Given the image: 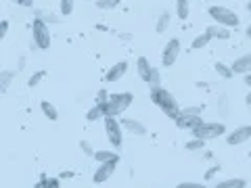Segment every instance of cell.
Returning a JSON list of instances; mask_svg holds the SVG:
<instances>
[{
  "instance_id": "cell-1",
  "label": "cell",
  "mask_w": 251,
  "mask_h": 188,
  "mask_svg": "<svg viewBox=\"0 0 251 188\" xmlns=\"http://www.w3.org/2000/svg\"><path fill=\"white\" fill-rule=\"evenodd\" d=\"M149 96H151V100L161 109L163 113H166L168 117H172V119H176V117L180 115V111L182 109L178 107L176 98L172 96V92L166 90L163 86H155V88H151V92H149Z\"/></svg>"
},
{
  "instance_id": "cell-2",
  "label": "cell",
  "mask_w": 251,
  "mask_h": 188,
  "mask_svg": "<svg viewBox=\"0 0 251 188\" xmlns=\"http://www.w3.org/2000/svg\"><path fill=\"white\" fill-rule=\"evenodd\" d=\"M134 103V94L132 92H117V94H109V100L103 105L105 117H120L126 109Z\"/></svg>"
},
{
  "instance_id": "cell-3",
  "label": "cell",
  "mask_w": 251,
  "mask_h": 188,
  "mask_svg": "<svg viewBox=\"0 0 251 188\" xmlns=\"http://www.w3.org/2000/svg\"><path fill=\"white\" fill-rule=\"evenodd\" d=\"M209 17L214 19V23H218V25H224V27H239V15L234 13L232 9H228V6H220V4H211L209 9Z\"/></svg>"
},
{
  "instance_id": "cell-4",
  "label": "cell",
  "mask_w": 251,
  "mask_h": 188,
  "mask_svg": "<svg viewBox=\"0 0 251 188\" xmlns=\"http://www.w3.org/2000/svg\"><path fill=\"white\" fill-rule=\"evenodd\" d=\"M31 40H34L36 48H40V50L50 48V27L40 17H36L34 23H31Z\"/></svg>"
},
{
  "instance_id": "cell-5",
  "label": "cell",
  "mask_w": 251,
  "mask_h": 188,
  "mask_svg": "<svg viewBox=\"0 0 251 188\" xmlns=\"http://www.w3.org/2000/svg\"><path fill=\"white\" fill-rule=\"evenodd\" d=\"M193 132V138H201V140H214L226 134V125L222 121H201L197 128L191 130Z\"/></svg>"
},
{
  "instance_id": "cell-6",
  "label": "cell",
  "mask_w": 251,
  "mask_h": 188,
  "mask_svg": "<svg viewBox=\"0 0 251 188\" xmlns=\"http://www.w3.org/2000/svg\"><path fill=\"white\" fill-rule=\"evenodd\" d=\"M105 134L111 146L120 148L124 144V125L122 121H117V117H105Z\"/></svg>"
},
{
  "instance_id": "cell-7",
  "label": "cell",
  "mask_w": 251,
  "mask_h": 188,
  "mask_svg": "<svg viewBox=\"0 0 251 188\" xmlns=\"http://www.w3.org/2000/svg\"><path fill=\"white\" fill-rule=\"evenodd\" d=\"M180 50H182V44H180L178 38H172V40H168V44L163 46V50H161V65L163 67H172L178 61Z\"/></svg>"
},
{
  "instance_id": "cell-8",
  "label": "cell",
  "mask_w": 251,
  "mask_h": 188,
  "mask_svg": "<svg viewBox=\"0 0 251 188\" xmlns=\"http://www.w3.org/2000/svg\"><path fill=\"white\" fill-rule=\"evenodd\" d=\"M247 140H251V125L245 123V125H239L234 128L228 136H226V144L230 146H239V144H245Z\"/></svg>"
},
{
  "instance_id": "cell-9",
  "label": "cell",
  "mask_w": 251,
  "mask_h": 188,
  "mask_svg": "<svg viewBox=\"0 0 251 188\" xmlns=\"http://www.w3.org/2000/svg\"><path fill=\"white\" fill-rule=\"evenodd\" d=\"M115 169H117L115 163H99V167H97V171H94V176H92V182L94 184L107 182V180L115 174Z\"/></svg>"
},
{
  "instance_id": "cell-10",
  "label": "cell",
  "mask_w": 251,
  "mask_h": 188,
  "mask_svg": "<svg viewBox=\"0 0 251 188\" xmlns=\"http://www.w3.org/2000/svg\"><path fill=\"white\" fill-rule=\"evenodd\" d=\"M126 71H128V63L126 61H117L115 65H111L107 69V73H105V82H117V80H122V77L126 75Z\"/></svg>"
},
{
  "instance_id": "cell-11",
  "label": "cell",
  "mask_w": 251,
  "mask_h": 188,
  "mask_svg": "<svg viewBox=\"0 0 251 188\" xmlns=\"http://www.w3.org/2000/svg\"><path fill=\"white\" fill-rule=\"evenodd\" d=\"M122 125L126 132H130L132 136H147V125L138 119H132V117H124Z\"/></svg>"
},
{
  "instance_id": "cell-12",
  "label": "cell",
  "mask_w": 251,
  "mask_h": 188,
  "mask_svg": "<svg viewBox=\"0 0 251 188\" xmlns=\"http://www.w3.org/2000/svg\"><path fill=\"white\" fill-rule=\"evenodd\" d=\"M230 67H232V71L237 73V75H247V73H251V52L241 54L239 59H234Z\"/></svg>"
},
{
  "instance_id": "cell-13",
  "label": "cell",
  "mask_w": 251,
  "mask_h": 188,
  "mask_svg": "<svg viewBox=\"0 0 251 188\" xmlns=\"http://www.w3.org/2000/svg\"><path fill=\"white\" fill-rule=\"evenodd\" d=\"M176 125L180 130H195L197 128V125L203 121L201 117H197V115H186V113H180L178 117H176Z\"/></svg>"
},
{
  "instance_id": "cell-14",
  "label": "cell",
  "mask_w": 251,
  "mask_h": 188,
  "mask_svg": "<svg viewBox=\"0 0 251 188\" xmlns=\"http://www.w3.org/2000/svg\"><path fill=\"white\" fill-rule=\"evenodd\" d=\"M205 31L209 34L211 40H228V38H230V29L224 27V25H218V23H211V25H207Z\"/></svg>"
},
{
  "instance_id": "cell-15",
  "label": "cell",
  "mask_w": 251,
  "mask_h": 188,
  "mask_svg": "<svg viewBox=\"0 0 251 188\" xmlns=\"http://www.w3.org/2000/svg\"><path fill=\"white\" fill-rule=\"evenodd\" d=\"M136 71H138V77H140V80L147 82V80H149V75H151V71H153L151 61H149L147 57H138V61H136Z\"/></svg>"
},
{
  "instance_id": "cell-16",
  "label": "cell",
  "mask_w": 251,
  "mask_h": 188,
  "mask_svg": "<svg viewBox=\"0 0 251 188\" xmlns=\"http://www.w3.org/2000/svg\"><path fill=\"white\" fill-rule=\"evenodd\" d=\"M94 159H97L99 163H115L117 165V163H120V155H117L115 151H105L103 148V151L94 153Z\"/></svg>"
},
{
  "instance_id": "cell-17",
  "label": "cell",
  "mask_w": 251,
  "mask_h": 188,
  "mask_svg": "<svg viewBox=\"0 0 251 188\" xmlns=\"http://www.w3.org/2000/svg\"><path fill=\"white\" fill-rule=\"evenodd\" d=\"M40 109H42V113H44L46 119H50V121H57V119H59L57 107H54L52 103H49V100H42V103H40Z\"/></svg>"
},
{
  "instance_id": "cell-18",
  "label": "cell",
  "mask_w": 251,
  "mask_h": 188,
  "mask_svg": "<svg viewBox=\"0 0 251 188\" xmlns=\"http://www.w3.org/2000/svg\"><path fill=\"white\" fill-rule=\"evenodd\" d=\"M216 188H247V182L243 178H226L222 182H218Z\"/></svg>"
},
{
  "instance_id": "cell-19",
  "label": "cell",
  "mask_w": 251,
  "mask_h": 188,
  "mask_svg": "<svg viewBox=\"0 0 251 188\" xmlns=\"http://www.w3.org/2000/svg\"><path fill=\"white\" fill-rule=\"evenodd\" d=\"M170 21H172V17H170V13H168V11L159 13V17H157V21H155V31H157V34H166V29H168V25H170Z\"/></svg>"
},
{
  "instance_id": "cell-20",
  "label": "cell",
  "mask_w": 251,
  "mask_h": 188,
  "mask_svg": "<svg viewBox=\"0 0 251 188\" xmlns=\"http://www.w3.org/2000/svg\"><path fill=\"white\" fill-rule=\"evenodd\" d=\"M216 111L220 113L226 119V117L230 115V107H228V96L226 94H220L218 96V103H216Z\"/></svg>"
},
{
  "instance_id": "cell-21",
  "label": "cell",
  "mask_w": 251,
  "mask_h": 188,
  "mask_svg": "<svg viewBox=\"0 0 251 188\" xmlns=\"http://www.w3.org/2000/svg\"><path fill=\"white\" fill-rule=\"evenodd\" d=\"M13 75H15V71H11V69H2V71H0V92L9 90V86L13 82Z\"/></svg>"
},
{
  "instance_id": "cell-22",
  "label": "cell",
  "mask_w": 251,
  "mask_h": 188,
  "mask_svg": "<svg viewBox=\"0 0 251 188\" xmlns=\"http://www.w3.org/2000/svg\"><path fill=\"white\" fill-rule=\"evenodd\" d=\"M211 42V38H209V34L207 31H203V34H199L197 38L193 40V44H191V48L193 50H199V48H205V46Z\"/></svg>"
},
{
  "instance_id": "cell-23",
  "label": "cell",
  "mask_w": 251,
  "mask_h": 188,
  "mask_svg": "<svg viewBox=\"0 0 251 188\" xmlns=\"http://www.w3.org/2000/svg\"><path fill=\"white\" fill-rule=\"evenodd\" d=\"M214 69H216V73L220 75V77H224V80H230V77L234 75V71H232V67H228V65H224V63H216L214 65Z\"/></svg>"
},
{
  "instance_id": "cell-24",
  "label": "cell",
  "mask_w": 251,
  "mask_h": 188,
  "mask_svg": "<svg viewBox=\"0 0 251 188\" xmlns=\"http://www.w3.org/2000/svg\"><path fill=\"white\" fill-rule=\"evenodd\" d=\"M75 9V0H59V11L63 17H69Z\"/></svg>"
},
{
  "instance_id": "cell-25",
  "label": "cell",
  "mask_w": 251,
  "mask_h": 188,
  "mask_svg": "<svg viewBox=\"0 0 251 188\" xmlns=\"http://www.w3.org/2000/svg\"><path fill=\"white\" fill-rule=\"evenodd\" d=\"M100 117H105V111H103V105H94L88 113H86V119L88 121H99Z\"/></svg>"
},
{
  "instance_id": "cell-26",
  "label": "cell",
  "mask_w": 251,
  "mask_h": 188,
  "mask_svg": "<svg viewBox=\"0 0 251 188\" xmlns=\"http://www.w3.org/2000/svg\"><path fill=\"white\" fill-rule=\"evenodd\" d=\"M176 13L180 19H188V15H191V11H188V0H176Z\"/></svg>"
},
{
  "instance_id": "cell-27",
  "label": "cell",
  "mask_w": 251,
  "mask_h": 188,
  "mask_svg": "<svg viewBox=\"0 0 251 188\" xmlns=\"http://www.w3.org/2000/svg\"><path fill=\"white\" fill-rule=\"evenodd\" d=\"M186 151H203L205 148V140H201V138H193V140H188V142L184 144Z\"/></svg>"
},
{
  "instance_id": "cell-28",
  "label": "cell",
  "mask_w": 251,
  "mask_h": 188,
  "mask_svg": "<svg viewBox=\"0 0 251 188\" xmlns=\"http://www.w3.org/2000/svg\"><path fill=\"white\" fill-rule=\"evenodd\" d=\"M120 0H97V9L100 11H111V9H117Z\"/></svg>"
},
{
  "instance_id": "cell-29",
  "label": "cell",
  "mask_w": 251,
  "mask_h": 188,
  "mask_svg": "<svg viewBox=\"0 0 251 188\" xmlns=\"http://www.w3.org/2000/svg\"><path fill=\"white\" fill-rule=\"evenodd\" d=\"M147 84L151 86V88H155V86H161V75H159V69H157V67H153V71H151V75H149Z\"/></svg>"
},
{
  "instance_id": "cell-30",
  "label": "cell",
  "mask_w": 251,
  "mask_h": 188,
  "mask_svg": "<svg viewBox=\"0 0 251 188\" xmlns=\"http://www.w3.org/2000/svg\"><path fill=\"white\" fill-rule=\"evenodd\" d=\"M180 113H186V115H197L201 117L203 115V105H193V107H184Z\"/></svg>"
},
{
  "instance_id": "cell-31",
  "label": "cell",
  "mask_w": 251,
  "mask_h": 188,
  "mask_svg": "<svg viewBox=\"0 0 251 188\" xmlns=\"http://www.w3.org/2000/svg\"><path fill=\"white\" fill-rule=\"evenodd\" d=\"M44 75H46V71H36V73L27 80V86H29V88H34V86H38V84L42 82V77H44Z\"/></svg>"
},
{
  "instance_id": "cell-32",
  "label": "cell",
  "mask_w": 251,
  "mask_h": 188,
  "mask_svg": "<svg viewBox=\"0 0 251 188\" xmlns=\"http://www.w3.org/2000/svg\"><path fill=\"white\" fill-rule=\"evenodd\" d=\"M176 188H209V186L201 184V182H180Z\"/></svg>"
},
{
  "instance_id": "cell-33",
  "label": "cell",
  "mask_w": 251,
  "mask_h": 188,
  "mask_svg": "<svg viewBox=\"0 0 251 188\" xmlns=\"http://www.w3.org/2000/svg\"><path fill=\"white\" fill-rule=\"evenodd\" d=\"M80 148H82V153L90 155V157H94V153H97V151H92V148H90V142H88V140H82V142H80Z\"/></svg>"
},
{
  "instance_id": "cell-34",
  "label": "cell",
  "mask_w": 251,
  "mask_h": 188,
  "mask_svg": "<svg viewBox=\"0 0 251 188\" xmlns=\"http://www.w3.org/2000/svg\"><path fill=\"white\" fill-rule=\"evenodd\" d=\"M218 174H220V165L209 167V169L205 171V180H214V176H218Z\"/></svg>"
},
{
  "instance_id": "cell-35",
  "label": "cell",
  "mask_w": 251,
  "mask_h": 188,
  "mask_svg": "<svg viewBox=\"0 0 251 188\" xmlns=\"http://www.w3.org/2000/svg\"><path fill=\"white\" fill-rule=\"evenodd\" d=\"M38 17H40V19H44L46 23H54V21H59V17H57V15H44V13H40V15H38Z\"/></svg>"
},
{
  "instance_id": "cell-36",
  "label": "cell",
  "mask_w": 251,
  "mask_h": 188,
  "mask_svg": "<svg viewBox=\"0 0 251 188\" xmlns=\"http://www.w3.org/2000/svg\"><path fill=\"white\" fill-rule=\"evenodd\" d=\"M6 31H9V21L2 19V23H0V38H4Z\"/></svg>"
},
{
  "instance_id": "cell-37",
  "label": "cell",
  "mask_w": 251,
  "mask_h": 188,
  "mask_svg": "<svg viewBox=\"0 0 251 188\" xmlns=\"http://www.w3.org/2000/svg\"><path fill=\"white\" fill-rule=\"evenodd\" d=\"M11 2L19 6H34V0H11Z\"/></svg>"
},
{
  "instance_id": "cell-38",
  "label": "cell",
  "mask_w": 251,
  "mask_h": 188,
  "mask_svg": "<svg viewBox=\"0 0 251 188\" xmlns=\"http://www.w3.org/2000/svg\"><path fill=\"white\" fill-rule=\"evenodd\" d=\"M46 188H59V180L57 178H49L46 180Z\"/></svg>"
},
{
  "instance_id": "cell-39",
  "label": "cell",
  "mask_w": 251,
  "mask_h": 188,
  "mask_svg": "<svg viewBox=\"0 0 251 188\" xmlns=\"http://www.w3.org/2000/svg\"><path fill=\"white\" fill-rule=\"evenodd\" d=\"M245 105H247V107H251V88H249V92L245 94Z\"/></svg>"
},
{
  "instance_id": "cell-40",
  "label": "cell",
  "mask_w": 251,
  "mask_h": 188,
  "mask_svg": "<svg viewBox=\"0 0 251 188\" xmlns=\"http://www.w3.org/2000/svg\"><path fill=\"white\" fill-rule=\"evenodd\" d=\"M243 82H245V86H249V88H251V73H247L245 77H243Z\"/></svg>"
},
{
  "instance_id": "cell-41",
  "label": "cell",
  "mask_w": 251,
  "mask_h": 188,
  "mask_svg": "<svg viewBox=\"0 0 251 188\" xmlns=\"http://www.w3.org/2000/svg\"><path fill=\"white\" fill-rule=\"evenodd\" d=\"M245 36H247V38H251V23H249V25L245 27Z\"/></svg>"
},
{
  "instance_id": "cell-42",
  "label": "cell",
  "mask_w": 251,
  "mask_h": 188,
  "mask_svg": "<svg viewBox=\"0 0 251 188\" xmlns=\"http://www.w3.org/2000/svg\"><path fill=\"white\" fill-rule=\"evenodd\" d=\"M247 11L251 13V0H249V2H247Z\"/></svg>"
},
{
  "instance_id": "cell-43",
  "label": "cell",
  "mask_w": 251,
  "mask_h": 188,
  "mask_svg": "<svg viewBox=\"0 0 251 188\" xmlns=\"http://www.w3.org/2000/svg\"><path fill=\"white\" fill-rule=\"evenodd\" d=\"M249 157H251V151H249Z\"/></svg>"
}]
</instances>
